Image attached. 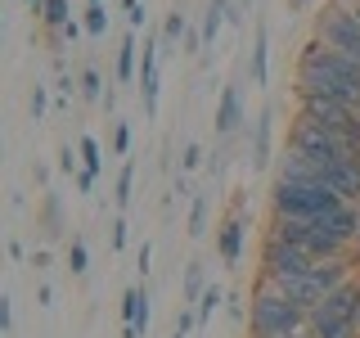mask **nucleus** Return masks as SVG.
I'll list each match as a JSON object with an SVG mask.
<instances>
[{
  "label": "nucleus",
  "instance_id": "1",
  "mask_svg": "<svg viewBox=\"0 0 360 338\" xmlns=\"http://www.w3.org/2000/svg\"><path fill=\"white\" fill-rule=\"evenodd\" d=\"M297 95L302 99H338V104L360 108V63L329 45H307L297 63Z\"/></svg>",
  "mask_w": 360,
  "mask_h": 338
},
{
  "label": "nucleus",
  "instance_id": "2",
  "mask_svg": "<svg viewBox=\"0 0 360 338\" xmlns=\"http://www.w3.org/2000/svg\"><path fill=\"white\" fill-rule=\"evenodd\" d=\"M307 307L288 298L279 284L262 280L252 293V307H248V325H252V338H292V334H307Z\"/></svg>",
  "mask_w": 360,
  "mask_h": 338
},
{
  "label": "nucleus",
  "instance_id": "3",
  "mask_svg": "<svg viewBox=\"0 0 360 338\" xmlns=\"http://www.w3.org/2000/svg\"><path fill=\"white\" fill-rule=\"evenodd\" d=\"M270 208L275 217H297V221H320L329 212L347 208V199L329 189L324 180H284L275 176V194H270Z\"/></svg>",
  "mask_w": 360,
  "mask_h": 338
},
{
  "label": "nucleus",
  "instance_id": "4",
  "mask_svg": "<svg viewBox=\"0 0 360 338\" xmlns=\"http://www.w3.org/2000/svg\"><path fill=\"white\" fill-rule=\"evenodd\" d=\"M307 338H360V280H347L307 315Z\"/></svg>",
  "mask_w": 360,
  "mask_h": 338
},
{
  "label": "nucleus",
  "instance_id": "5",
  "mask_svg": "<svg viewBox=\"0 0 360 338\" xmlns=\"http://www.w3.org/2000/svg\"><path fill=\"white\" fill-rule=\"evenodd\" d=\"M288 149L302 154V158L315 167V172H324V167H338V163H347V158H356L338 131H324V127H315V122H307V118H297Z\"/></svg>",
  "mask_w": 360,
  "mask_h": 338
},
{
  "label": "nucleus",
  "instance_id": "6",
  "mask_svg": "<svg viewBox=\"0 0 360 338\" xmlns=\"http://www.w3.org/2000/svg\"><path fill=\"white\" fill-rule=\"evenodd\" d=\"M311 270H315V257L307 253V248H292V244H279V239L262 244V280H270V284L311 275Z\"/></svg>",
  "mask_w": 360,
  "mask_h": 338
},
{
  "label": "nucleus",
  "instance_id": "7",
  "mask_svg": "<svg viewBox=\"0 0 360 338\" xmlns=\"http://www.w3.org/2000/svg\"><path fill=\"white\" fill-rule=\"evenodd\" d=\"M320 45H329V50L360 63V18L352 5H338L329 14H320Z\"/></svg>",
  "mask_w": 360,
  "mask_h": 338
},
{
  "label": "nucleus",
  "instance_id": "8",
  "mask_svg": "<svg viewBox=\"0 0 360 338\" xmlns=\"http://www.w3.org/2000/svg\"><path fill=\"white\" fill-rule=\"evenodd\" d=\"M320 180L329 189H338L347 203H360V158H347V163H338V167H324Z\"/></svg>",
  "mask_w": 360,
  "mask_h": 338
},
{
  "label": "nucleus",
  "instance_id": "9",
  "mask_svg": "<svg viewBox=\"0 0 360 338\" xmlns=\"http://www.w3.org/2000/svg\"><path fill=\"white\" fill-rule=\"evenodd\" d=\"M149 293L144 289H127V298H122V338H140L144 330H149Z\"/></svg>",
  "mask_w": 360,
  "mask_h": 338
},
{
  "label": "nucleus",
  "instance_id": "10",
  "mask_svg": "<svg viewBox=\"0 0 360 338\" xmlns=\"http://www.w3.org/2000/svg\"><path fill=\"white\" fill-rule=\"evenodd\" d=\"M320 225H324V230H329V234H338V239H342V244H360V208H356V203H347V208H338V212H329V217H320Z\"/></svg>",
  "mask_w": 360,
  "mask_h": 338
},
{
  "label": "nucleus",
  "instance_id": "11",
  "mask_svg": "<svg viewBox=\"0 0 360 338\" xmlns=\"http://www.w3.org/2000/svg\"><path fill=\"white\" fill-rule=\"evenodd\" d=\"M217 244H221V262L225 266H239V257H243V217L225 221L221 234H217Z\"/></svg>",
  "mask_w": 360,
  "mask_h": 338
},
{
  "label": "nucleus",
  "instance_id": "12",
  "mask_svg": "<svg viewBox=\"0 0 360 338\" xmlns=\"http://www.w3.org/2000/svg\"><path fill=\"white\" fill-rule=\"evenodd\" d=\"M243 122V99H239V86H225L221 90V104H217V131L230 135L234 127Z\"/></svg>",
  "mask_w": 360,
  "mask_h": 338
},
{
  "label": "nucleus",
  "instance_id": "13",
  "mask_svg": "<svg viewBox=\"0 0 360 338\" xmlns=\"http://www.w3.org/2000/svg\"><path fill=\"white\" fill-rule=\"evenodd\" d=\"M140 90H144V108H158V50L153 41H144V59H140Z\"/></svg>",
  "mask_w": 360,
  "mask_h": 338
},
{
  "label": "nucleus",
  "instance_id": "14",
  "mask_svg": "<svg viewBox=\"0 0 360 338\" xmlns=\"http://www.w3.org/2000/svg\"><path fill=\"white\" fill-rule=\"evenodd\" d=\"M225 18H230V9H225V0H207V18H202V50H212L217 45V32L225 27Z\"/></svg>",
  "mask_w": 360,
  "mask_h": 338
},
{
  "label": "nucleus",
  "instance_id": "15",
  "mask_svg": "<svg viewBox=\"0 0 360 338\" xmlns=\"http://www.w3.org/2000/svg\"><path fill=\"white\" fill-rule=\"evenodd\" d=\"M252 77H257V86H266V77H270V32H266V27L257 32V50H252Z\"/></svg>",
  "mask_w": 360,
  "mask_h": 338
},
{
  "label": "nucleus",
  "instance_id": "16",
  "mask_svg": "<svg viewBox=\"0 0 360 338\" xmlns=\"http://www.w3.org/2000/svg\"><path fill=\"white\" fill-rule=\"evenodd\" d=\"M41 18H45V27H68L72 23V5L68 0H45V9H41Z\"/></svg>",
  "mask_w": 360,
  "mask_h": 338
},
{
  "label": "nucleus",
  "instance_id": "17",
  "mask_svg": "<svg viewBox=\"0 0 360 338\" xmlns=\"http://www.w3.org/2000/svg\"><path fill=\"white\" fill-rule=\"evenodd\" d=\"M135 50H140V45H135V32H127V37H122V54H117V77L122 82L135 77Z\"/></svg>",
  "mask_w": 360,
  "mask_h": 338
},
{
  "label": "nucleus",
  "instance_id": "18",
  "mask_svg": "<svg viewBox=\"0 0 360 338\" xmlns=\"http://www.w3.org/2000/svg\"><path fill=\"white\" fill-rule=\"evenodd\" d=\"M221 302H225V289H217V284H207V289H202V298H198V311H194V315H198L202 325H207V320H212V311H217Z\"/></svg>",
  "mask_w": 360,
  "mask_h": 338
},
{
  "label": "nucleus",
  "instance_id": "19",
  "mask_svg": "<svg viewBox=\"0 0 360 338\" xmlns=\"http://www.w3.org/2000/svg\"><path fill=\"white\" fill-rule=\"evenodd\" d=\"M86 32H90V37H104V32H108V9L104 5H86Z\"/></svg>",
  "mask_w": 360,
  "mask_h": 338
},
{
  "label": "nucleus",
  "instance_id": "20",
  "mask_svg": "<svg viewBox=\"0 0 360 338\" xmlns=\"http://www.w3.org/2000/svg\"><path fill=\"white\" fill-rule=\"evenodd\" d=\"M77 154H82L86 172H95V176H99V163H104V158H99V140H95V135H82V144H77Z\"/></svg>",
  "mask_w": 360,
  "mask_h": 338
},
{
  "label": "nucleus",
  "instance_id": "21",
  "mask_svg": "<svg viewBox=\"0 0 360 338\" xmlns=\"http://www.w3.org/2000/svg\"><path fill=\"white\" fill-rule=\"evenodd\" d=\"M68 270H72V275H86L90 270V253H86L82 239H72V248H68Z\"/></svg>",
  "mask_w": 360,
  "mask_h": 338
},
{
  "label": "nucleus",
  "instance_id": "22",
  "mask_svg": "<svg viewBox=\"0 0 360 338\" xmlns=\"http://www.w3.org/2000/svg\"><path fill=\"white\" fill-rule=\"evenodd\" d=\"M257 158L252 163H266V154H270V113H262V118H257V149H252Z\"/></svg>",
  "mask_w": 360,
  "mask_h": 338
},
{
  "label": "nucleus",
  "instance_id": "23",
  "mask_svg": "<svg viewBox=\"0 0 360 338\" xmlns=\"http://www.w3.org/2000/svg\"><path fill=\"white\" fill-rule=\"evenodd\" d=\"M180 37H185V14H180V9H172V14H167V23H162V41L176 45Z\"/></svg>",
  "mask_w": 360,
  "mask_h": 338
},
{
  "label": "nucleus",
  "instance_id": "24",
  "mask_svg": "<svg viewBox=\"0 0 360 338\" xmlns=\"http://www.w3.org/2000/svg\"><path fill=\"white\" fill-rule=\"evenodd\" d=\"M189 234H207V199H194V212H189Z\"/></svg>",
  "mask_w": 360,
  "mask_h": 338
},
{
  "label": "nucleus",
  "instance_id": "25",
  "mask_svg": "<svg viewBox=\"0 0 360 338\" xmlns=\"http://www.w3.org/2000/svg\"><path fill=\"white\" fill-rule=\"evenodd\" d=\"M82 95L86 99H104V82H99L95 68H86V73H82Z\"/></svg>",
  "mask_w": 360,
  "mask_h": 338
},
{
  "label": "nucleus",
  "instance_id": "26",
  "mask_svg": "<svg viewBox=\"0 0 360 338\" xmlns=\"http://www.w3.org/2000/svg\"><path fill=\"white\" fill-rule=\"evenodd\" d=\"M198 298H202V270L189 266L185 270V302H198Z\"/></svg>",
  "mask_w": 360,
  "mask_h": 338
},
{
  "label": "nucleus",
  "instance_id": "27",
  "mask_svg": "<svg viewBox=\"0 0 360 338\" xmlns=\"http://www.w3.org/2000/svg\"><path fill=\"white\" fill-rule=\"evenodd\" d=\"M131 180H135V167H122V176H117V208L131 203Z\"/></svg>",
  "mask_w": 360,
  "mask_h": 338
},
{
  "label": "nucleus",
  "instance_id": "28",
  "mask_svg": "<svg viewBox=\"0 0 360 338\" xmlns=\"http://www.w3.org/2000/svg\"><path fill=\"white\" fill-rule=\"evenodd\" d=\"M198 163H202V149H198V144H185V158H180V167H185V172H194Z\"/></svg>",
  "mask_w": 360,
  "mask_h": 338
},
{
  "label": "nucleus",
  "instance_id": "29",
  "mask_svg": "<svg viewBox=\"0 0 360 338\" xmlns=\"http://www.w3.org/2000/svg\"><path fill=\"white\" fill-rule=\"evenodd\" d=\"M32 118H45V86H37V90H32Z\"/></svg>",
  "mask_w": 360,
  "mask_h": 338
},
{
  "label": "nucleus",
  "instance_id": "30",
  "mask_svg": "<svg viewBox=\"0 0 360 338\" xmlns=\"http://www.w3.org/2000/svg\"><path fill=\"white\" fill-rule=\"evenodd\" d=\"M189 325H194V315H189V311H180V315H176V330H172V334H180V338H185V334H189Z\"/></svg>",
  "mask_w": 360,
  "mask_h": 338
},
{
  "label": "nucleus",
  "instance_id": "31",
  "mask_svg": "<svg viewBox=\"0 0 360 338\" xmlns=\"http://www.w3.org/2000/svg\"><path fill=\"white\" fill-rule=\"evenodd\" d=\"M77 189L90 194V189H95V172H77Z\"/></svg>",
  "mask_w": 360,
  "mask_h": 338
},
{
  "label": "nucleus",
  "instance_id": "32",
  "mask_svg": "<svg viewBox=\"0 0 360 338\" xmlns=\"http://www.w3.org/2000/svg\"><path fill=\"white\" fill-rule=\"evenodd\" d=\"M127 244V221H112V248Z\"/></svg>",
  "mask_w": 360,
  "mask_h": 338
},
{
  "label": "nucleus",
  "instance_id": "33",
  "mask_svg": "<svg viewBox=\"0 0 360 338\" xmlns=\"http://www.w3.org/2000/svg\"><path fill=\"white\" fill-rule=\"evenodd\" d=\"M149 257H153V248H149V239L140 244V275H149Z\"/></svg>",
  "mask_w": 360,
  "mask_h": 338
},
{
  "label": "nucleus",
  "instance_id": "34",
  "mask_svg": "<svg viewBox=\"0 0 360 338\" xmlns=\"http://www.w3.org/2000/svg\"><path fill=\"white\" fill-rule=\"evenodd\" d=\"M112 144H117V154H127V144H131V131H127V127H117V135H112Z\"/></svg>",
  "mask_w": 360,
  "mask_h": 338
},
{
  "label": "nucleus",
  "instance_id": "35",
  "mask_svg": "<svg viewBox=\"0 0 360 338\" xmlns=\"http://www.w3.org/2000/svg\"><path fill=\"white\" fill-rule=\"evenodd\" d=\"M82 32H86V23H77V18H72V23H68V27H63V37H68V41H77V37H82Z\"/></svg>",
  "mask_w": 360,
  "mask_h": 338
},
{
  "label": "nucleus",
  "instance_id": "36",
  "mask_svg": "<svg viewBox=\"0 0 360 338\" xmlns=\"http://www.w3.org/2000/svg\"><path fill=\"white\" fill-rule=\"evenodd\" d=\"M59 167H63V172H77V158H72V149H63V154H59Z\"/></svg>",
  "mask_w": 360,
  "mask_h": 338
},
{
  "label": "nucleus",
  "instance_id": "37",
  "mask_svg": "<svg viewBox=\"0 0 360 338\" xmlns=\"http://www.w3.org/2000/svg\"><path fill=\"white\" fill-rule=\"evenodd\" d=\"M27 5H32V9H37V14H41V9H45V0H27Z\"/></svg>",
  "mask_w": 360,
  "mask_h": 338
},
{
  "label": "nucleus",
  "instance_id": "38",
  "mask_svg": "<svg viewBox=\"0 0 360 338\" xmlns=\"http://www.w3.org/2000/svg\"><path fill=\"white\" fill-rule=\"evenodd\" d=\"M90 5H104V0H90Z\"/></svg>",
  "mask_w": 360,
  "mask_h": 338
},
{
  "label": "nucleus",
  "instance_id": "39",
  "mask_svg": "<svg viewBox=\"0 0 360 338\" xmlns=\"http://www.w3.org/2000/svg\"><path fill=\"white\" fill-rule=\"evenodd\" d=\"M297 5H302V0H297Z\"/></svg>",
  "mask_w": 360,
  "mask_h": 338
},
{
  "label": "nucleus",
  "instance_id": "40",
  "mask_svg": "<svg viewBox=\"0 0 360 338\" xmlns=\"http://www.w3.org/2000/svg\"><path fill=\"white\" fill-rule=\"evenodd\" d=\"M356 158H360V154H356Z\"/></svg>",
  "mask_w": 360,
  "mask_h": 338
}]
</instances>
